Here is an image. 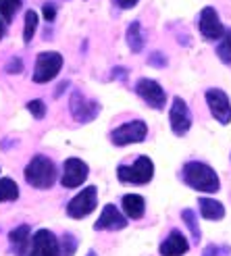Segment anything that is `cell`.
<instances>
[{"instance_id": "1", "label": "cell", "mask_w": 231, "mask_h": 256, "mask_svg": "<svg viewBox=\"0 0 231 256\" xmlns=\"http://www.w3.org/2000/svg\"><path fill=\"white\" fill-rule=\"evenodd\" d=\"M182 179L196 192H204V194H214L219 192L221 182H219V175L212 167H208L206 162H200V160H190L184 164V171H182Z\"/></svg>"}, {"instance_id": "2", "label": "cell", "mask_w": 231, "mask_h": 256, "mask_svg": "<svg viewBox=\"0 0 231 256\" xmlns=\"http://www.w3.org/2000/svg\"><path fill=\"white\" fill-rule=\"evenodd\" d=\"M25 182L38 190H48L56 182V167L48 156L38 154L25 167Z\"/></svg>"}, {"instance_id": "3", "label": "cell", "mask_w": 231, "mask_h": 256, "mask_svg": "<svg viewBox=\"0 0 231 256\" xmlns=\"http://www.w3.org/2000/svg\"><path fill=\"white\" fill-rule=\"evenodd\" d=\"M154 175V162L148 156H140L134 164H121L117 169V177L123 184H134V186H144L152 182Z\"/></svg>"}, {"instance_id": "4", "label": "cell", "mask_w": 231, "mask_h": 256, "mask_svg": "<svg viewBox=\"0 0 231 256\" xmlns=\"http://www.w3.org/2000/svg\"><path fill=\"white\" fill-rule=\"evenodd\" d=\"M62 69V56L58 52H40L36 58L34 69V82L36 84H48L52 82L58 71Z\"/></svg>"}, {"instance_id": "5", "label": "cell", "mask_w": 231, "mask_h": 256, "mask_svg": "<svg viewBox=\"0 0 231 256\" xmlns=\"http://www.w3.org/2000/svg\"><path fill=\"white\" fill-rule=\"evenodd\" d=\"M146 136H148V127L144 121H130V123L119 125L117 130L110 134V142L121 148V146L144 142Z\"/></svg>"}, {"instance_id": "6", "label": "cell", "mask_w": 231, "mask_h": 256, "mask_svg": "<svg viewBox=\"0 0 231 256\" xmlns=\"http://www.w3.org/2000/svg\"><path fill=\"white\" fill-rule=\"evenodd\" d=\"M69 108H71V114H73V119L77 123H90L100 114V104L98 102L92 100V98H88L82 92H77V90L71 94Z\"/></svg>"}, {"instance_id": "7", "label": "cell", "mask_w": 231, "mask_h": 256, "mask_svg": "<svg viewBox=\"0 0 231 256\" xmlns=\"http://www.w3.org/2000/svg\"><path fill=\"white\" fill-rule=\"evenodd\" d=\"M96 204H98V190L94 186H88L67 204V214L71 219H84L96 208Z\"/></svg>"}, {"instance_id": "8", "label": "cell", "mask_w": 231, "mask_h": 256, "mask_svg": "<svg viewBox=\"0 0 231 256\" xmlns=\"http://www.w3.org/2000/svg\"><path fill=\"white\" fill-rule=\"evenodd\" d=\"M25 256H60V244L56 236L52 232H48V229H38Z\"/></svg>"}, {"instance_id": "9", "label": "cell", "mask_w": 231, "mask_h": 256, "mask_svg": "<svg viewBox=\"0 0 231 256\" xmlns=\"http://www.w3.org/2000/svg\"><path fill=\"white\" fill-rule=\"evenodd\" d=\"M169 123L175 136H186L192 127V112L188 108V102L184 98H173V104L169 110Z\"/></svg>"}, {"instance_id": "10", "label": "cell", "mask_w": 231, "mask_h": 256, "mask_svg": "<svg viewBox=\"0 0 231 256\" xmlns=\"http://www.w3.org/2000/svg\"><path fill=\"white\" fill-rule=\"evenodd\" d=\"M198 28H200V34L204 40H221L223 34H225V28L216 15V10L212 6H204L202 12H200V19H198Z\"/></svg>"}, {"instance_id": "11", "label": "cell", "mask_w": 231, "mask_h": 256, "mask_svg": "<svg viewBox=\"0 0 231 256\" xmlns=\"http://www.w3.org/2000/svg\"><path fill=\"white\" fill-rule=\"evenodd\" d=\"M206 102H208V108L212 112V117L227 125L231 121V102H229V96L219 88H210L206 92Z\"/></svg>"}, {"instance_id": "12", "label": "cell", "mask_w": 231, "mask_h": 256, "mask_svg": "<svg viewBox=\"0 0 231 256\" xmlns=\"http://www.w3.org/2000/svg\"><path fill=\"white\" fill-rule=\"evenodd\" d=\"M136 94L142 98L148 106L152 108H164V102H166V94L164 90L160 88V84H156L154 80H140L136 86Z\"/></svg>"}, {"instance_id": "13", "label": "cell", "mask_w": 231, "mask_h": 256, "mask_svg": "<svg viewBox=\"0 0 231 256\" xmlns=\"http://www.w3.org/2000/svg\"><path fill=\"white\" fill-rule=\"evenodd\" d=\"M88 164L82 158H67L65 164H62V177H60V184L65 188H80L86 179H88Z\"/></svg>"}, {"instance_id": "14", "label": "cell", "mask_w": 231, "mask_h": 256, "mask_svg": "<svg viewBox=\"0 0 231 256\" xmlns=\"http://www.w3.org/2000/svg\"><path fill=\"white\" fill-rule=\"evenodd\" d=\"M123 227H127V219L121 214V210L114 206V204H106L104 210L100 212L96 225H94L96 232H119Z\"/></svg>"}, {"instance_id": "15", "label": "cell", "mask_w": 231, "mask_h": 256, "mask_svg": "<svg viewBox=\"0 0 231 256\" xmlns=\"http://www.w3.org/2000/svg\"><path fill=\"white\" fill-rule=\"evenodd\" d=\"M188 250H190V244L182 232H171L169 238H166L158 248L160 256H184Z\"/></svg>"}, {"instance_id": "16", "label": "cell", "mask_w": 231, "mask_h": 256, "mask_svg": "<svg viewBox=\"0 0 231 256\" xmlns=\"http://www.w3.org/2000/svg\"><path fill=\"white\" fill-rule=\"evenodd\" d=\"M8 240H10V248L15 254L19 256H25V252L30 250L32 246V229L30 225H19L15 227L12 232L8 234Z\"/></svg>"}, {"instance_id": "17", "label": "cell", "mask_w": 231, "mask_h": 256, "mask_svg": "<svg viewBox=\"0 0 231 256\" xmlns=\"http://www.w3.org/2000/svg\"><path fill=\"white\" fill-rule=\"evenodd\" d=\"M198 208H200V214L208 221H221L225 216V206L214 198H200Z\"/></svg>"}, {"instance_id": "18", "label": "cell", "mask_w": 231, "mask_h": 256, "mask_svg": "<svg viewBox=\"0 0 231 256\" xmlns=\"http://www.w3.org/2000/svg\"><path fill=\"white\" fill-rule=\"evenodd\" d=\"M123 210L130 219H142L144 216V210H146V200L138 194H127L123 196Z\"/></svg>"}, {"instance_id": "19", "label": "cell", "mask_w": 231, "mask_h": 256, "mask_svg": "<svg viewBox=\"0 0 231 256\" xmlns=\"http://www.w3.org/2000/svg\"><path fill=\"white\" fill-rule=\"evenodd\" d=\"M144 42H146V38H144V32H142V25H140L138 21H134L130 28H127V44H130L132 52H142Z\"/></svg>"}, {"instance_id": "20", "label": "cell", "mask_w": 231, "mask_h": 256, "mask_svg": "<svg viewBox=\"0 0 231 256\" xmlns=\"http://www.w3.org/2000/svg\"><path fill=\"white\" fill-rule=\"evenodd\" d=\"M19 198V186L10 177L0 179V202H10Z\"/></svg>"}, {"instance_id": "21", "label": "cell", "mask_w": 231, "mask_h": 256, "mask_svg": "<svg viewBox=\"0 0 231 256\" xmlns=\"http://www.w3.org/2000/svg\"><path fill=\"white\" fill-rule=\"evenodd\" d=\"M182 221L188 225V229H190V234H192V240L196 242H200V227H198V216H196V212L192 210V208H184L182 210Z\"/></svg>"}, {"instance_id": "22", "label": "cell", "mask_w": 231, "mask_h": 256, "mask_svg": "<svg viewBox=\"0 0 231 256\" xmlns=\"http://www.w3.org/2000/svg\"><path fill=\"white\" fill-rule=\"evenodd\" d=\"M216 54H219L221 62H225V65H231V30H225L219 46H216Z\"/></svg>"}, {"instance_id": "23", "label": "cell", "mask_w": 231, "mask_h": 256, "mask_svg": "<svg viewBox=\"0 0 231 256\" xmlns=\"http://www.w3.org/2000/svg\"><path fill=\"white\" fill-rule=\"evenodd\" d=\"M19 8H21V0H0V17L6 23L17 15Z\"/></svg>"}, {"instance_id": "24", "label": "cell", "mask_w": 231, "mask_h": 256, "mask_svg": "<svg viewBox=\"0 0 231 256\" xmlns=\"http://www.w3.org/2000/svg\"><path fill=\"white\" fill-rule=\"evenodd\" d=\"M36 28H38V12L36 10H28L25 12V28H23V40L25 42H32V38L36 34Z\"/></svg>"}, {"instance_id": "25", "label": "cell", "mask_w": 231, "mask_h": 256, "mask_svg": "<svg viewBox=\"0 0 231 256\" xmlns=\"http://www.w3.org/2000/svg\"><path fill=\"white\" fill-rule=\"evenodd\" d=\"M60 244H62L60 246V256H73L75 250H77V238L73 234H65Z\"/></svg>"}, {"instance_id": "26", "label": "cell", "mask_w": 231, "mask_h": 256, "mask_svg": "<svg viewBox=\"0 0 231 256\" xmlns=\"http://www.w3.org/2000/svg\"><path fill=\"white\" fill-rule=\"evenodd\" d=\"M28 110L32 112V117H36V119H44V117H46V106H44L42 100H32V102H28Z\"/></svg>"}, {"instance_id": "27", "label": "cell", "mask_w": 231, "mask_h": 256, "mask_svg": "<svg viewBox=\"0 0 231 256\" xmlns=\"http://www.w3.org/2000/svg\"><path fill=\"white\" fill-rule=\"evenodd\" d=\"M42 10H44V17H46V21H54V17H56V6H54L52 2H46Z\"/></svg>"}, {"instance_id": "28", "label": "cell", "mask_w": 231, "mask_h": 256, "mask_svg": "<svg viewBox=\"0 0 231 256\" xmlns=\"http://www.w3.org/2000/svg\"><path fill=\"white\" fill-rule=\"evenodd\" d=\"M148 62H150L152 67H164L166 65V58L160 52H154V54H150V60Z\"/></svg>"}, {"instance_id": "29", "label": "cell", "mask_w": 231, "mask_h": 256, "mask_svg": "<svg viewBox=\"0 0 231 256\" xmlns=\"http://www.w3.org/2000/svg\"><path fill=\"white\" fill-rule=\"evenodd\" d=\"M6 71H8V73H21V71H23V62H21L19 58H12L8 65H6Z\"/></svg>"}, {"instance_id": "30", "label": "cell", "mask_w": 231, "mask_h": 256, "mask_svg": "<svg viewBox=\"0 0 231 256\" xmlns=\"http://www.w3.org/2000/svg\"><path fill=\"white\" fill-rule=\"evenodd\" d=\"M114 2H117L121 8H134L140 0H114Z\"/></svg>"}, {"instance_id": "31", "label": "cell", "mask_w": 231, "mask_h": 256, "mask_svg": "<svg viewBox=\"0 0 231 256\" xmlns=\"http://www.w3.org/2000/svg\"><path fill=\"white\" fill-rule=\"evenodd\" d=\"M202 256H219V248L216 246H206L202 252Z\"/></svg>"}, {"instance_id": "32", "label": "cell", "mask_w": 231, "mask_h": 256, "mask_svg": "<svg viewBox=\"0 0 231 256\" xmlns=\"http://www.w3.org/2000/svg\"><path fill=\"white\" fill-rule=\"evenodd\" d=\"M4 34H6V21H4V19H0V40L4 38Z\"/></svg>"}, {"instance_id": "33", "label": "cell", "mask_w": 231, "mask_h": 256, "mask_svg": "<svg viewBox=\"0 0 231 256\" xmlns=\"http://www.w3.org/2000/svg\"><path fill=\"white\" fill-rule=\"evenodd\" d=\"M88 256H96V252H94V250H90V252H88Z\"/></svg>"}]
</instances>
